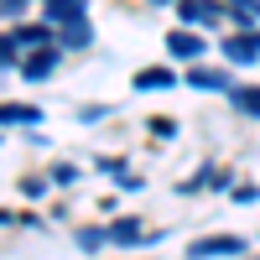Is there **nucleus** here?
<instances>
[{"mask_svg":"<svg viewBox=\"0 0 260 260\" xmlns=\"http://www.w3.org/2000/svg\"><path fill=\"white\" fill-rule=\"evenodd\" d=\"M213 255H245V240H234V234H213V240L187 245V260H213Z\"/></svg>","mask_w":260,"mask_h":260,"instance_id":"obj_1","label":"nucleus"},{"mask_svg":"<svg viewBox=\"0 0 260 260\" xmlns=\"http://www.w3.org/2000/svg\"><path fill=\"white\" fill-rule=\"evenodd\" d=\"M47 21L52 26H78V21H89V11H83V0H47Z\"/></svg>","mask_w":260,"mask_h":260,"instance_id":"obj_2","label":"nucleus"},{"mask_svg":"<svg viewBox=\"0 0 260 260\" xmlns=\"http://www.w3.org/2000/svg\"><path fill=\"white\" fill-rule=\"evenodd\" d=\"M57 57H62V47H37L26 62H21V73H26V78H52Z\"/></svg>","mask_w":260,"mask_h":260,"instance_id":"obj_3","label":"nucleus"},{"mask_svg":"<svg viewBox=\"0 0 260 260\" xmlns=\"http://www.w3.org/2000/svg\"><path fill=\"white\" fill-rule=\"evenodd\" d=\"M224 57H229V62H255V57H260V31L229 37V42H224Z\"/></svg>","mask_w":260,"mask_h":260,"instance_id":"obj_4","label":"nucleus"},{"mask_svg":"<svg viewBox=\"0 0 260 260\" xmlns=\"http://www.w3.org/2000/svg\"><path fill=\"white\" fill-rule=\"evenodd\" d=\"M224 6H213V0H182V21L187 26H208V21H219Z\"/></svg>","mask_w":260,"mask_h":260,"instance_id":"obj_5","label":"nucleus"},{"mask_svg":"<svg viewBox=\"0 0 260 260\" xmlns=\"http://www.w3.org/2000/svg\"><path fill=\"white\" fill-rule=\"evenodd\" d=\"M167 52H172V57H198V52H203V37H198V31H172V37H167Z\"/></svg>","mask_w":260,"mask_h":260,"instance_id":"obj_6","label":"nucleus"},{"mask_svg":"<svg viewBox=\"0 0 260 260\" xmlns=\"http://www.w3.org/2000/svg\"><path fill=\"white\" fill-rule=\"evenodd\" d=\"M187 83H192V89H234V83H229V73H213V68H187Z\"/></svg>","mask_w":260,"mask_h":260,"instance_id":"obj_7","label":"nucleus"},{"mask_svg":"<svg viewBox=\"0 0 260 260\" xmlns=\"http://www.w3.org/2000/svg\"><path fill=\"white\" fill-rule=\"evenodd\" d=\"M104 234H110L115 245H141V240H151V234H141V224H136V219H115Z\"/></svg>","mask_w":260,"mask_h":260,"instance_id":"obj_8","label":"nucleus"},{"mask_svg":"<svg viewBox=\"0 0 260 260\" xmlns=\"http://www.w3.org/2000/svg\"><path fill=\"white\" fill-rule=\"evenodd\" d=\"M11 42H16V47H52V31L47 26H16Z\"/></svg>","mask_w":260,"mask_h":260,"instance_id":"obj_9","label":"nucleus"},{"mask_svg":"<svg viewBox=\"0 0 260 260\" xmlns=\"http://www.w3.org/2000/svg\"><path fill=\"white\" fill-rule=\"evenodd\" d=\"M229 104H234V110H245V115H260V89L234 83V89H229Z\"/></svg>","mask_w":260,"mask_h":260,"instance_id":"obj_10","label":"nucleus"},{"mask_svg":"<svg viewBox=\"0 0 260 260\" xmlns=\"http://www.w3.org/2000/svg\"><path fill=\"white\" fill-rule=\"evenodd\" d=\"M177 83V73H161V68H151V73H136V89L146 94V89H172Z\"/></svg>","mask_w":260,"mask_h":260,"instance_id":"obj_11","label":"nucleus"},{"mask_svg":"<svg viewBox=\"0 0 260 260\" xmlns=\"http://www.w3.org/2000/svg\"><path fill=\"white\" fill-rule=\"evenodd\" d=\"M0 120H6V125H37L42 115L31 110V104H6V110H0Z\"/></svg>","mask_w":260,"mask_h":260,"instance_id":"obj_12","label":"nucleus"},{"mask_svg":"<svg viewBox=\"0 0 260 260\" xmlns=\"http://www.w3.org/2000/svg\"><path fill=\"white\" fill-rule=\"evenodd\" d=\"M104 240H110V234H104V229H83V234H78V245H83V250H89V255H94V250H99Z\"/></svg>","mask_w":260,"mask_h":260,"instance_id":"obj_13","label":"nucleus"}]
</instances>
